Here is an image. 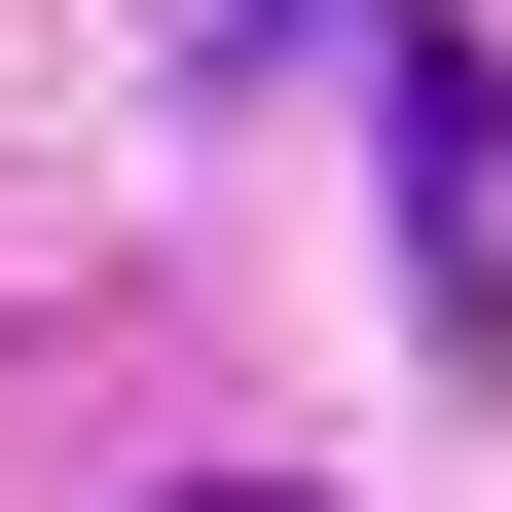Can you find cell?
Instances as JSON below:
<instances>
[{
  "mask_svg": "<svg viewBox=\"0 0 512 512\" xmlns=\"http://www.w3.org/2000/svg\"><path fill=\"white\" fill-rule=\"evenodd\" d=\"M183 37H220V74H293V37H366V0H183Z\"/></svg>",
  "mask_w": 512,
  "mask_h": 512,
  "instance_id": "obj_1",
  "label": "cell"
},
{
  "mask_svg": "<svg viewBox=\"0 0 512 512\" xmlns=\"http://www.w3.org/2000/svg\"><path fill=\"white\" fill-rule=\"evenodd\" d=\"M183 512H293V476H183Z\"/></svg>",
  "mask_w": 512,
  "mask_h": 512,
  "instance_id": "obj_2",
  "label": "cell"
}]
</instances>
